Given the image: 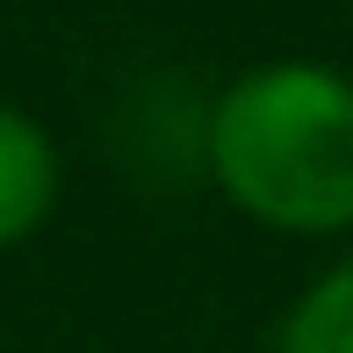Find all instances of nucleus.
Wrapping results in <instances>:
<instances>
[{"label": "nucleus", "instance_id": "obj_1", "mask_svg": "<svg viewBox=\"0 0 353 353\" xmlns=\"http://www.w3.org/2000/svg\"><path fill=\"white\" fill-rule=\"evenodd\" d=\"M210 181L267 231L325 238L353 223V79L281 58L216 94L202 130Z\"/></svg>", "mask_w": 353, "mask_h": 353}, {"label": "nucleus", "instance_id": "obj_2", "mask_svg": "<svg viewBox=\"0 0 353 353\" xmlns=\"http://www.w3.org/2000/svg\"><path fill=\"white\" fill-rule=\"evenodd\" d=\"M58 202V144L37 116L0 101V245H22Z\"/></svg>", "mask_w": 353, "mask_h": 353}, {"label": "nucleus", "instance_id": "obj_3", "mask_svg": "<svg viewBox=\"0 0 353 353\" xmlns=\"http://www.w3.org/2000/svg\"><path fill=\"white\" fill-rule=\"evenodd\" d=\"M274 353H353V260L303 288V303L274 332Z\"/></svg>", "mask_w": 353, "mask_h": 353}]
</instances>
